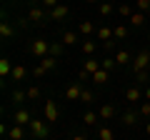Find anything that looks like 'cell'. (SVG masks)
<instances>
[{
    "label": "cell",
    "instance_id": "6da1fadb",
    "mask_svg": "<svg viewBox=\"0 0 150 140\" xmlns=\"http://www.w3.org/2000/svg\"><path fill=\"white\" fill-rule=\"evenodd\" d=\"M30 130H33V135H35V140H45L50 135V125H48V120H38V118H33L30 120Z\"/></svg>",
    "mask_w": 150,
    "mask_h": 140
},
{
    "label": "cell",
    "instance_id": "7a4b0ae2",
    "mask_svg": "<svg viewBox=\"0 0 150 140\" xmlns=\"http://www.w3.org/2000/svg\"><path fill=\"white\" fill-rule=\"evenodd\" d=\"M30 53L35 55L38 60H43L45 55H50V43H48V40H43V38L33 40V43H30Z\"/></svg>",
    "mask_w": 150,
    "mask_h": 140
},
{
    "label": "cell",
    "instance_id": "3957f363",
    "mask_svg": "<svg viewBox=\"0 0 150 140\" xmlns=\"http://www.w3.org/2000/svg\"><path fill=\"white\" fill-rule=\"evenodd\" d=\"M150 68V53L148 50H143V53H138L133 58V70L135 73H140V70H148Z\"/></svg>",
    "mask_w": 150,
    "mask_h": 140
},
{
    "label": "cell",
    "instance_id": "277c9868",
    "mask_svg": "<svg viewBox=\"0 0 150 140\" xmlns=\"http://www.w3.org/2000/svg\"><path fill=\"white\" fill-rule=\"evenodd\" d=\"M58 115H60V110H58V105H55V100H48L45 103V120H48V123H55Z\"/></svg>",
    "mask_w": 150,
    "mask_h": 140
},
{
    "label": "cell",
    "instance_id": "5b68a950",
    "mask_svg": "<svg viewBox=\"0 0 150 140\" xmlns=\"http://www.w3.org/2000/svg\"><path fill=\"white\" fill-rule=\"evenodd\" d=\"M80 95H83V88L78 85V83H73V85L65 88V98H68V100H80Z\"/></svg>",
    "mask_w": 150,
    "mask_h": 140
},
{
    "label": "cell",
    "instance_id": "8992f818",
    "mask_svg": "<svg viewBox=\"0 0 150 140\" xmlns=\"http://www.w3.org/2000/svg\"><path fill=\"white\" fill-rule=\"evenodd\" d=\"M30 120H33V115H30V110H15V125H30Z\"/></svg>",
    "mask_w": 150,
    "mask_h": 140
},
{
    "label": "cell",
    "instance_id": "52a82bcc",
    "mask_svg": "<svg viewBox=\"0 0 150 140\" xmlns=\"http://www.w3.org/2000/svg\"><path fill=\"white\" fill-rule=\"evenodd\" d=\"M98 115H100V120H110V118H115V105H112V103H105Z\"/></svg>",
    "mask_w": 150,
    "mask_h": 140
},
{
    "label": "cell",
    "instance_id": "ba28073f",
    "mask_svg": "<svg viewBox=\"0 0 150 140\" xmlns=\"http://www.w3.org/2000/svg\"><path fill=\"white\" fill-rule=\"evenodd\" d=\"M68 5H58V8H53V10H50V18H53V20H65V18H68Z\"/></svg>",
    "mask_w": 150,
    "mask_h": 140
},
{
    "label": "cell",
    "instance_id": "9c48e42d",
    "mask_svg": "<svg viewBox=\"0 0 150 140\" xmlns=\"http://www.w3.org/2000/svg\"><path fill=\"white\" fill-rule=\"evenodd\" d=\"M25 75H28V70H25V65H15V68H13V73H10V80L20 83V80H25Z\"/></svg>",
    "mask_w": 150,
    "mask_h": 140
},
{
    "label": "cell",
    "instance_id": "30bf717a",
    "mask_svg": "<svg viewBox=\"0 0 150 140\" xmlns=\"http://www.w3.org/2000/svg\"><path fill=\"white\" fill-rule=\"evenodd\" d=\"M28 20H33V23H43V20H45V10H43V8H30V13H28Z\"/></svg>",
    "mask_w": 150,
    "mask_h": 140
},
{
    "label": "cell",
    "instance_id": "8fae6325",
    "mask_svg": "<svg viewBox=\"0 0 150 140\" xmlns=\"http://www.w3.org/2000/svg\"><path fill=\"white\" fill-rule=\"evenodd\" d=\"M83 70H88L90 75H95L98 70H100V60H95V58H88L85 63H83Z\"/></svg>",
    "mask_w": 150,
    "mask_h": 140
},
{
    "label": "cell",
    "instance_id": "7c38bea8",
    "mask_svg": "<svg viewBox=\"0 0 150 140\" xmlns=\"http://www.w3.org/2000/svg\"><path fill=\"white\" fill-rule=\"evenodd\" d=\"M143 98H145V93H140V88H128L125 90V100H130V103L143 100Z\"/></svg>",
    "mask_w": 150,
    "mask_h": 140
},
{
    "label": "cell",
    "instance_id": "4fadbf2b",
    "mask_svg": "<svg viewBox=\"0 0 150 140\" xmlns=\"http://www.w3.org/2000/svg\"><path fill=\"white\" fill-rule=\"evenodd\" d=\"M13 68H15V65H13L8 58H3V60H0V75H3V78H10Z\"/></svg>",
    "mask_w": 150,
    "mask_h": 140
},
{
    "label": "cell",
    "instance_id": "5bb4252c",
    "mask_svg": "<svg viewBox=\"0 0 150 140\" xmlns=\"http://www.w3.org/2000/svg\"><path fill=\"white\" fill-rule=\"evenodd\" d=\"M115 63L118 65H128V63H133V58H130L128 50H118V53H115Z\"/></svg>",
    "mask_w": 150,
    "mask_h": 140
},
{
    "label": "cell",
    "instance_id": "9a60e30c",
    "mask_svg": "<svg viewBox=\"0 0 150 140\" xmlns=\"http://www.w3.org/2000/svg\"><path fill=\"white\" fill-rule=\"evenodd\" d=\"M0 35H3L5 40H8V38H13V35H15V28H13L8 20H3V25H0Z\"/></svg>",
    "mask_w": 150,
    "mask_h": 140
},
{
    "label": "cell",
    "instance_id": "2e32d148",
    "mask_svg": "<svg viewBox=\"0 0 150 140\" xmlns=\"http://www.w3.org/2000/svg\"><path fill=\"white\" fill-rule=\"evenodd\" d=\"M40 65H43L45 70H55L58 68V60H55V55H45V58L40 60Z\"/></svg>",
    "mask_w": 150,
    "mask_h": 140
},
{
    "label": "cell",
    "instance_id": "e0dca14e",
    "mask_svg": "<svg viewBox=\"0 0 150 140\" xmlns=\"http://www.w3.org/2000/svg\"><path fill=\"white\" fill-rule=\"evenodd\" d=\"M135 123H138V115H135L133 110H128V113H123V125H125V128H133Z\"/></svg>",
    "mask_w": 150,
    "mask_h": 140
},
{
    "label": "cell",
    "instance_id": "ac0fdd59",
    "mask_svg": "<svg viewBox=\"0 0 150 140\" xmlns=\"http://www.w3.org/2000/svg\"><path fill=\"white\" fill-rule=\"evenodd\" d=\"M8 138H10V140H23V138H25V133H23V125H13L10 133H8Z\"/></svg>",
    "mask_w": 150,
    "mask_h": 140
},
{
    "label": "cell",
    "instance_id": "d6986e66",
    "mask_svg": "<svg viewBox=\"0 0 150 140\" xmlns=\"http://www.w3.org/2000/svg\"><path fill=\"white\" fill-rule=\"evenodd\" d=\"M110 38H112V28L103 25L100 30H98V40H105V43H110Z\"/></svg>",
    "mask_w": 150,
    "mask_h": 140
},
{
    "label": "cell",
    "instance_id": "ffe728a7",
    "mask_svg": "<svg viewBox=\"0 0 150 140\" xmlns=\"http://www.w3.org/2000/svg\"><path fill=\"white\" fill-rule=\"evenodd\" d=\"M130 25H135V28H143L145 25V15H143V13H133V15H130Z\"/></svg>",
    "mask_w": 150,
    "mask_h": 140
},
{
    "label": "cell",
    "instance_id": "44dd1931",
    "mask_svg": "<svg viewBox=\"0 0 150 140\" xmlns=\"http://www.w3.org/2000/svg\"><path fill=\"white\" fill-rule=\"evenodd\" d=\"M112 38H118V40L128 38V28H125V25H115V28H112Z\"/></svg>",
    "mask_w": 150,
    "mask_h": 140
},
{
    "label": "cell",
    "instance_id": "7402d4cb",
    "mask_svg": "<svg viewBox=\"0 0 150 140\" xmlns=\"http://www.w3.org/2000/svg\"><path fill=\"white\" fill-rule=\"evenodd\" d=\"M93 80H95L98 85H105V83H108V70H103V68H100L95 75H93Z\"/></svg>",
    "mask_w": 150,
    "mask_h": 140
},
{
    "label": "cell",
    "instance_id": "603a6c76",
    "mask_svg": "<svg viewBox=\"0 0 150 140\" xmlns=\"http://www.w3.org/2000/svg\"><path fill=\"white\" fill-rule=\"evenodd\" d=\"M63 53H65V45H63V43H50V55H55V58H60Z\"/></svg>",
    "mask_w": 150,
    "mask_h": 140
},
{
    "label": "cell",
    "instance_id": "cb8c5ba5",
    "mask_svg": "<svg viewBox=\"0 0 150 140\" xmlns=\"http://www.w3.org/2000/svg\"><path fill=\"white\" fill-rule=\"evenodd\" d=\"M75 40H78V35H75L73 30H68V33H63V40H60V43L63 45H73Z\"/></svg>",
    "mask_w": 150,
    "mask_h": 140
},
{
    "label": "cell",
    "instance_id": "d4e9b609",
    "mask_svg": "<svg viewBox=\"0 0 150 140\" xmlns=\"http://www.w3.org/2000/svg\"><path fill=\"white\" fill-rule=\"evenodd\" d=\"M98 138H100V140H115V135H112L110 128H100V130H98Z\"/></svg>",
    "mask_w": 150,
    "mask_h": 140
},
{
    "label": "cell",
    "instance_id": "484cf974",
    "mask_svg": "<svg viewBox=\"0 0 150 140\" xmlns=\"http://www.w3.org/2000/svg\"><path fill=\"white\" fill-rule=\"evenodd\" d=\"M83 53H85V55L95 53V40H83Z\"/></svg>",
    "mask_w": 150,
    "mask_h": 140
},
{
    "label": "cell",
    "instance_id": "4316f807",
    "mask_svg": "<svg viewBox=\"0 0 150 140\" xmlns=\"http://www.w3.org/2000/svg\"><path fill=\"white\" fill-rule=\"evenodd\" d=\"M25 93H28V100H38V98H40V88L38 85H30Z\"/></svg>",
    "mask_w": 150,
    "mask_h": 140
},
{
    "label": "cell",
    "instance_id": "83f0119b",
    "mask_svg": "<svg viewBox=\"0 0 150 140\" xmlns=\"http://www.w3.org/2000/svg\"><path fill=\"white\" fill-rule=\"evenodd\" d=\"M25 100H28V93H23V90L13 93V103H15V105H20V103H25Z\"/></svg>",
    "mask_w": 150,
    "mask_h": 140
},
{
    "label": "cell",
    "instance_id": "f1b7e54d",
    "mask_svg": "<svg viewBox=\"0 0 150 140\" xmlns=\"http://www.w3.org/2000/svg\"><path fill=\"white\" fill-rule=\"evenodd\" d=\"M98 118H100V115H95V113H90V110H88V113L83 115V123H85V125H95Z\"/></svg>",
    "mask_w": 150,
    "mask_h": 140
},
{
    "label": "cell",
    "instance_id": "f546056e",
    "mask_svg": "<svg viewBox=\"0 0 150 140\" xmlns=\"http://www.w3.org/2000/svg\"><path fill=\"white\" fill-rule=\"evenodd\" d=\"M115 65H118V63H115V58H108V60H100V68H103V70H108V73H110V70L115 68Z\"/></svg>",
    "mask_w": 150,
    "mask_h": 140
},
{
    "label": "cell",
    "instance_id": "4dcf8cb0",
    "mask_svg": "<svg viewBox=\"0 0 150 140\" xmlns=\"http://www.w3.org/2000/svg\"><path fill=\"white\" fill-rule=\"evenodd\" d=\"M135 5L140 13H150V0H135Z\"/></svg>",
    "mask_w": 150,
    "mask_h": 140
},
{
    "label": "cell",
    "instance_id": "1f68e13d",
    "mask_svg": "<svg viewBox=\"0 0 150 140\" xmlns=\"http://www.w3.org/2000/svg\"><path fill=\"white\" fill-rule=\"evenodd\" d=\"M80 33H83V35H90V33H93V23L90 20H83L80 23Z\"/></svg>",
    "mask_w": 150,
    "mask_h": 140
},
{
    "label": "cell",
    "instance_id": "d6a6232c",
    "mask_svg": "<svg viewBox=\"0 0 150 140\" xmlns=\"http://www.w3.org/2000/svg\"><path fill=\"white\" fill-rule=\"evenodd\" d=\"M135 80H138V83H148L150 80V73H148V70H140V73H135Z\"/></svg>",
    "mask_w": 150,
    "mask_h": 140
},
{
    "label": "cell",
    "instance_id": "836d02e7",
    "mask_svg": "<svg viewBox=\"0 0 150 140\" xmlns=\"http://www.w3.org/2000/svg\"><path fill=\"white\" fill-rule=\"evenodd\" d=\"M140 115H143V118H150V100H145L143 105H140Z\"/></svg>",
    "mask_w": 150,
    "mask_h": 140
},
{
    "label": "cell",
    "instance_id": "e575fe53",
    "mask_svg": "<svg viewBox=\"0 0 150 140\" xmlns=\"http://www.w3.org/2000/svg\"><path fill=\"white\" fill-rule=\"evenodd\" d=\"M118 13H120L123 18H130V15H133V10H130V5H120V8H118Z\"/></svg>",
    "mask_w": 150,
    "mask_h": 140
},
{
    "label": "cell",
    "instance_id": "d590c367",
    "mask_svg": "<svg viewBox=\"0 0 150 140\" xmlns=\"http://www.w3.org/2000/svg\"><path fill=\"white\" fill-rule=\"evenodd\" d=\"M110 13H112V5L110 3H103L100 5V15H110Z\"/></svg>",
    "mask_w": 150,
    "mask_h": 140
},
{
    "label": "cell",
    "instance_id": "8d00e7d4",
    "mask_svg": "<svg viewBox=\"0 0 150 140\" xmlns=\"http://www.w3.org/2000/svg\"><path fill=\"white\" fill-rule=\"evenodd\" d=\"M80 100H83V103H93V93H90V90H83Z\"/></svg>",
    "mask_w": 150,
    "mask_h": 140
},
{
    "label": "cell",
    "instance_id": "74e56055",
    "mask_svg": "<svg viewBox=\"0 0 150 140\" xmlns=\"http://www.w3.org/2000/svg\"><path fill=\"white\" fill-rule=\"evenodd\" d=\"M33 73H35V78H43L45 73H48V70H45L43 65H35V70H33Z\"/></svg>",
    "mask_w": 150,
    "mask_h": 140
},
{
    "label": "cell",
    "instance_id": "f35d334b",
    "mask_svg": "<svg viewBox=\"0 0 150 140\" xmlns=\"http://www.w3.org/2000/svg\"><path fill=\"white\" fill-rule=\"evenodd\" d=\"M60 3L58 0H43V8H50V10H53V8H58Z\"/></svg>",
    "mask_w": 150,
    "mask_h": 140
},
{
    "label": "cell",
    "instance_id": "ab89813d",
    "mask_svg": "<svg viewBox=\"0 0 150 140\" xmlns=\"http://www.w3.org/2000/svg\"><path fill=\"white\" fill-rule=\"evenodd\" d=\"M78 78H80V80H88V78H93V75L88 73V70H80V73H78Z\"/></svg>",
    "mask_w": 150,
    "mask_h": 140
},
{
    "label": "cell",
    "instance_id": "60d3db41",
    "mask_svg": "<svg viewBox=\"0 0 150 140\" xmlns=\"http://www.w3.org/2000/svg\"><path fill=\"white\" fill-rule=\"evenodd\" d=\"M73 140H88V138H85V135H75Z\"/></svg>",
    "mask_w": 150,
    "mask_h": 140
},
{
    "label": "cell",
    "instance_id": "b9f144b4",
    "mask_svg": "<svg viewBox=\"0 0 150 140\" xmlns=\"http://www.w3.org/2000/svg\"><path fill=\"white\" fill-rule=\"evenodd\" d=\"M145 100H150V88H148V90H145Z\"/></svg>",
    "mask_w": 150,
    "mask_h": 140
},
{
    "label": "cell",
    "instance_id": "7bdbcfd3",
    "mask_svg": "<svg viewBox=\"0 0 150 140\" xmlns=\"http://www.w3.org/2000/svg\"><path fill=\"white\" fill-rule=\"evenodd\" d=\"M145 130H148V135H150V123H148V128H145Z\"/></svg>",
    "mask_w": 150,
    "mask_h": 140
},
{
    "label": "cell",
    "instance_id": "ee69618b",
    "mask_svg": "<svg viewBox=\"0 0 150 140\" xmlns=\"http://www.w3.org/2000/svg\"><path fill=\"white\" fill-rule=\"evenodd\" d=\"M85 3H95V0H85Z\"/></svg>",
    "mask_w": 150,
    "mask_h": 140
},
{
    "label": "cell",
    "instance_id": "f6af8a7d",
    "mask_svg": "<svg viewBox=\"0 0 150 140\" xmlns=\"http://www.w3.org/2000/svg\"><path fill=\"white\" fill-rule=\"evenodd\" d=\"M148 40H150V33H148Z\"/></svg>",
    "mask_w": 150,
    "mask_h": 140
},
{
    "label": "cell",
    "instance_id": "bcb514c9",
    "mask_svg": "<svg viewBox=\"0 0 150 140\" xmlns=\"http://www.w3.org/2000/svg\"><path fill=\"white\" fill-rule=\"evenodd\" d=\"M8 140H10V138H8Z\"/></svg>",
    "mask_w": 150,
    "mask_h": 140
}]
</instances>
